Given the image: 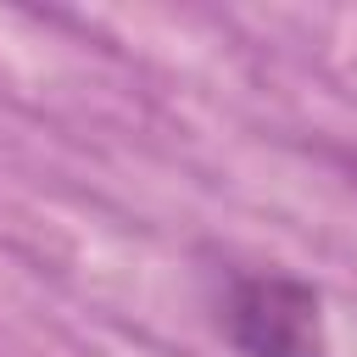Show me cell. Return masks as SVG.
<instances>
[{
  "label": "cell",
  "instance_id": "cell-1",
  "mask_svg": "<svg viewBox=\"0 0 357 357\" xmlns=\"http://www.w3.org/2000/svg\"><path fill=\"white\" fill-rule=\"evenodd\" d=\"M218 329L240 357H329V318L312 279L284 268H229Z\"/></svg>",
  "mask_w": 357,
  "mask_h": 357
}]
</instances>
